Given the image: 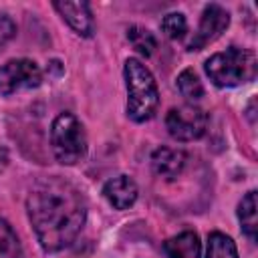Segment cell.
Returning <instances> with one entry per match:
<instances>
[{
    "label": "cell",
    "instance_id": "obj_16",
    "mask_svg": "<svg viewBox=\"0 0 258 258\" xmlns=\"http://www.w3.org/2000/svg\"><path fill=\"white\" fill-rule=\"evenodd\" d=\"M177 89L181 97H185L187 101H200L204 97V85L196 75V71L191 69H185L177 75Z\"/></svg>",
    "mask_w": 258,
    "mask_h": 258
},
{
    "label": "cell",
    "instance_id": "obj_6",
    "mask_svg": "<svg viewBox=\"0 0 258 258\" xmlns=\"http://www.w3.org/2000/svg\"><path fill=\"white\" fill-rule=\"evenodd\" d=\"M40 83L42 71L30 58H12L0 67V95L4 97L22 89H36Z\"/></svg>",
    "mask_w": 258,
    "mask_h": 258
},
{
    "label": "cell",
    "instance_id": "obj_11",
    "mask_svg": "<svg viewBox=\"0 0 258 258\" xmlns=\"http://www.w3.org/2000/svg\"><path fill=\"white\" fill-rule=\"evenodd\" d=\"M161 248L167 258H200L202 256L200 236L191 230H185L173 238H167Z\"/></svg>",
    "mask_w": 258,
    "mask_h": 258
},
{
    "label": "cell",
    "instance_id": "obj_17",
    "mask_svg": "<svg viewBox=\"0 0 258 258\" xmlns=\"http://www.w3.org/2000/svg\"><path fill=\"white\" fill-rule=\"evenodd\" d=\"M161 30H163L165 36L171 38V40L181 38V36L185 34V30H187L185 16H183L181 12H169V14H165L163 20H161Z\"/></svg>",
    "mask_w": 258,
    "mask_h": 258
},
{
    "label": "cell",
    "instance_id": "obj_15",
    "mask_svg": "<svg viewBox=\"0 0 258 258\" xmlns=\"http://www.w3.org/2000/svg\"><path fill=\"white\" fill-rule=\"evenodd\" d=\"M20 256H22V248L16 232L4 218H0V258H20Z\"/></svg>",
    "mask_w": 258,
    "mask_h": 258
},
{
    "label": "cell",
    "instance_id": "obj_9",
    "mask_svg": "<svg viewBox=\"0 0 258 258\" xmlns=\"http://www.w3.org/2000/svg\"><path fill=\"white\" fill-rule=\"evenodd\" d=\"M137 183L129 175H117L103 185V196L115 210L131 208L137 200Z\"/></svg>",
    "mask_w": 258,
    "mask_h": 258
},
{
    "label": "cell",
    "instance_id": "obj_13",
    "mask_svg": "<svg viewBox=\"0 0 258 258\" xmlns=\"http://www.w3.org/2000/svg\"><path fill=\"white\" fill-rule=\"evenodd\" d=\"M206 258H238V250H236L234 240L222 232H212L208 236Z\"/></svg>",
    "mask_w": 258,
    "mask_h": 258
},
{
    "label": "cell",
    "instance_id": "obj_12",
    "mask_svg": "<svg viewBox=\"0 0 258 258\" xmlns=\"http://www.w3.org/2000/svg\"><path fill=\"white\" fill-rule=\"evenodd\" d=\"M238 220L242 224V232L256 242V232H258V202H256V191H248L242 202L238 204Z\"/></svg>",
    "mask_w": 258,
    "mask_h": 258
},
{
    "label": "cell",
    "instance_id": "obj_3",
    "mask_svg": "<svg viewBox=\"0 0 258 258\" xmlns=\"http://www.w3.org/2000/svg\"><path fill=\"white\" fill-rule=\"evenodd\" d=\"M256 56L248 48L230 46L222 52L212 54L204 69L216 87H238L256 77Z\"/></svg>",
    "mask_w": 258,
    "mask_h": 258
},
{
    "label": "cell",
    "instance_id": "obj_8",
    "mask_svg": "<svg viewBox=\"0 0 258 258\" xmlns=\"http://www.w3.org/2000/svg\"><path fill=\"white\" fill-rule=\"evenodd\" d=\"M58 14L67 20V24L81 36L89 38L95 32V18L91 6L87 2H54Z\"/></svg>",
    "mask_w": 258,
    "mask_h": 258
},
{
    "label": "cell",
    "instance_id": "obj_4",
    "mask_svg": "<svg viewBox=\"0 0 258 258\" xmlns=\"http://www.w3.org/2000/svg\"><path fill=\"white\" fill-rule=\"evenodd\" d=\"M50 145L62 165H75L87 155V133L73 113H60L50 125Z\"/></svg>",
    "mask_w": 258,
    "mask_h": 258
},
{
    "label": "cell",
    "instance_id": "obj_7",
    "mask_svg": "<svg viewBox=\"0 0 258 258\" xmlns=\"http://www.w3.org/2000/svg\"><path fill=\"white\" fill-rule=\"evenodd\" d=\"M230 24V14L220 4H208L202 12L200 26L191 40L187 42V50H202L210 42H214Z\"/></svg>",
    "mask_w": 258,
    "mask_h": 258
},
{
    "label": "cell",
    "instance_id": "obj_1",
    "mask_svg": "<svg viewBox=\"0 0 258 258\" xmlns=\"http://www.w3.org/2000/svg\"><path fill=\"white\" fill-rule=\"evenodd\" d=\"M26 210L36 240L46 252L71 246L87 220V204L81 189L62 177L36 181L26 198Z\"/></svg>",
    "mask_w": 258,
    "mask_h": 258
},
{
    "label": "cell",
    "instance_id": "obj_2",
    "mask_svg": "<svg viewBox=\"0 0 258 258\" xmlns=\"http://www.w3.org/2000/svg\"><path fill=\"white\" fill-rule=\"evenodd\" d=\"M123 77L127 87V115L135 123L149 121L159 105V91L151 71L139 58H127Z\"/></svg>",
    "mask_w": 258,
    "mask_h": 258
},
{
    "label": "cell",
    "instance_id": "obj_14",
    "mask_svg": "<svg viewBox=\"0 0 258 258\" xmlns=\"http://www.w3.org/2000/svg\"><path fill=\"white\" fill-rule=\"evenodd\" d=\"M127 38H129L131 46L141 56H151L153 50H155V46H157V40H155L153 32H149L143 26H129L127 28Z\"/></svg>",
    "mask_w": 258,
    "mask_h": 258
},
{
    "label": "cell",
    "instance_id": "obj_5",
    "mask_svg": "<svg viewBox=\"0 0 258 258\" xmlns=\"http://www.w3.org/2000/svg\"><path fill=\"white\" fill-rule=\"evenodd\" d=\"M165 127L167 133L177 141H194L200 139L206 133L208 127V115L204 109L196 105H181L173 107L165 115Z\"/></svg>",
    "mask_w": 258,
    "mask_h": 258
},
{
    "label": "cell",
    "instance_id": "obj_10",
    "mask_svg": "<svg viewBox=\"0 0 258 258\" xmlns=\"http://www.w3.org/2000/svg\"><path fill=\"white\" fill-rule=\"evenodd\" d=\"M185 165V153L181 149H173V147H157L151 153V167L157 175L171 179L177 177L181 173Z\"/></svg>",
    "mask_w": 258,
    "mask_h": 258
}]
</instances>
